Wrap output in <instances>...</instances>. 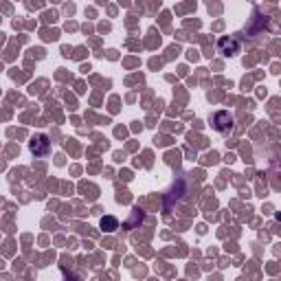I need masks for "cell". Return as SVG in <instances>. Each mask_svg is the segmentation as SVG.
Segmentation results:
<instances>
[{"label": "cell", "instance_id": "obj_1", "mask_svg": "<svg viewBox=\"0 0 281 281\" xmlns=\"http://www.w3.org/2000/svg\"><path fill=\"white\" fill-rule=\"evenodd\" d=\"M213 128H216L218 132H226L233 128V117L229 115V112H218L216 117H213Z\"/></svg>", "mask_w": 281, "mask_h": 281}, {"label": "cell", "instance_id": "obj_2", "mask_svg": "<svg viewBox=\"0 0 281 281\" xmlns=\"http://www.w3.org/2000/svg\"><path fill=\"white\" fill-rule=\"evenodd\" d=\"M31 152L36 154V156H44L46 152H49V147H51V143H49V138H46L44 134H40V136H33L31 138Z\"/></svg>", "mask_w": 281, "mask_h": 281}, {"label": "cell", "instance_id": "obj_3", "mask_svg": "<svg viewBox=\"0 0 281 281\" xmlns=\"http://www.w3.org/2000/svg\"><path fill=\"white\" fill-rule=\"evenodd\" d=\"M220 51L224 53V55H237L239 51V44L235 42V40H220Z\"/></svg>", "mask_w": 281, "mask_h": 281}, {"label": "cell", "instance_id": "obj_4", "mask_svg": "<svg viewBox=\"0 0 281 281\" xmlns=\"http://www.w3.org/2000/svg\"><path fill=\"white\" fill-rule=\"evenodd\" d=\"M101 229H103V231H115V229H117V220L110 218V216L103 218V220H101Z\"/></svg>", "mask_w": 281, "mask_h": 281}]
</instances>
